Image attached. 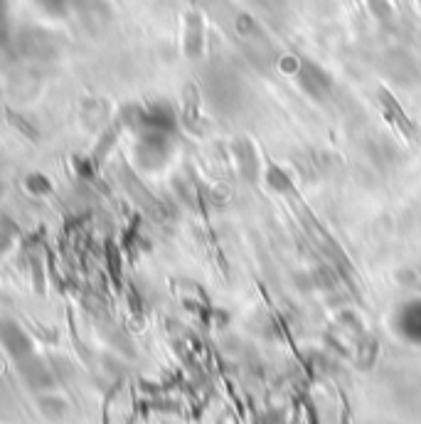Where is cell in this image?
Returning <instances> with one entry per match:
<instances>
[{
    "label": "cell",
    "instance_id": "6da1fadb",
    "mask_svg": "<svg viewBox=\"0 0 421 424\" xmlns=\"http://www.w3.org/2000/svg\"><path fill=\"white\" fill-rule=\"evenodd\" d=\"M399 331L411 341H421V301H414L399 311Z\"/></svg>",
    "mask_w": 421,
    "mask_h": 424
}]
</instances>
